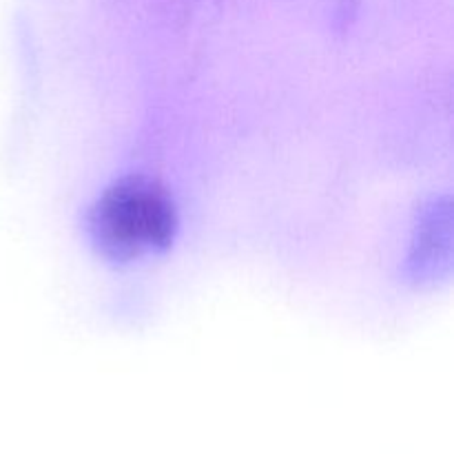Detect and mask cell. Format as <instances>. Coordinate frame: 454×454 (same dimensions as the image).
Masks as SVG:
<instances>
[{
	"label": "cell",
	"mask_w": 454,
	"mask_h": 454,
	"mask_svg": "<svg viewBox=\"0 0 454 454\" xmlns=\"http://www.w3.org/2000/svg\"><path fill=\"white\" fill-rule=\"evenodd\" d=\"M96 231L115 255H142L168 242L173 208L153 186L127 182L105 195L96 211Z\"/></svg>",
	"instance_id": "cell-1"
}]
</instances>
